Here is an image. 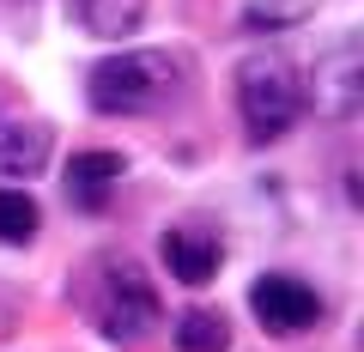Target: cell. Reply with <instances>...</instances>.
<instances>
[{"instance_id":"6da1fadb","label":"cell","mask_w":364,"mask_h":352,"mask_svg":"<svg viewBox=\"0 0 364 352\" xmlns=\"http://www.w3.org/2000/svg\"><path fill=\"white\" fill-rule=\"evenodd\" d=\"M85 316L109 346H134L164 322V304H158V286L146 279L140 261L109 255L85 274Z\"/></svg>"},{"instance_id":"7c38bea8","label":"cell","mask_w":364,"mask_h":352,"mask_svg":"<svg viewBox=\"0 0 364 352\" xmlns=\"http://www.w3.org/2000/svg\"><path fill=\"white\" fill-rule=\"evenodd\" d=\"M0 110H6V92H0Z\"/></svg>"},{"instance_id":"52a82bcc","label":"cell","mask_w":364,"mask_h":352,"mask_svg":"<svg viewBox=\"0 0 364 352\" xmlns=\"http://www.w3.org/2000/svg\"><path fill=\"white\" fill-rule=\"evenodd\" d=\"M158 255H164V267H170V279L176 286H207V279H219V237H207V231H164L158 237Z\"/></svg>"},{"instance_id":"3957f363","label":"cell","mask_w":364,"mask_h":352,"mask_svg":"<svg viewBox=\"0 0 364 352\" xmlns=\"http://www.w3.org/2000/svg\"><path fill=\"white\" fill-rule=\"evenodd\" d=\"M237 116H243L249 146H273L298 128L304 116V79L286 55H249L237 61Z\"/></svg>"},{"instance_id":"7a4b0ae2","label":"cell","mask_w":364,"mask_h":352,"mask_svg":"<svg viewBox=\"0 0 364 352\" xmlns=\"http://www.w3.org/2000/svg\"><path fill=\"white\" fill-rule=\"evenodd\" d=\"M182 92V61L164 49H122L91 67L85 97L97 116H152Z\"/></svg>"},{"instance_id":"5b68a950","label":"cell","mask_w":364,"mask_h":352,"mask_svg":"<svg viewBox=\"0 0 364 352\" xmlns=\"http://www.w3.org/2000/svg\"><path fill=\"white\" fill-rule=\"evenodd\" d=\"M55 128L43 116H0V176L6 183H31L49 170Z\"/></svg>"},{"instance_id":"ba28073f","label":"cell","mask_w":364,"mask_h":352,"mask_svg":"<svg viewBox=\"0 0 364 352\" xmlns=\"http://www.w3.org/2000/svg\"><path fill=\"white\" fill-rule=\"evenodd\" d=\"M128 176V158L122 152H79L67 164V201L79 213H104L109 207V188Z\"/></svg>"},{"instance_id":"8fae6325","label":"cell","mask_w":364,"mask_h":352,"mask_svg":"<svg viewBox=\"0 0 364 352\" xmlns=\"http://www.w3.org/2000/svg\"><path fill=\"white\" fill-rule=\"evenodd\" d=\"M37 231H43V213H37V201H31L25 188H0V243L25 249Z\"/></svg>"},{"instance_id":"30bf717a","label":"cell","mask_w":364,"mask_h":352,"mask_svg":"<svg viewBox=\"0 0 364 352\" xmlns=\"http://www.w3.org/2000/svg\"><path fill=\"white\" fill-rule=\"evenodd\" d=\"M225 346H231V322L219 310H182L176 352H225Z\"/></svg>"},{"instance_id":"277c9868","label":"cell","mask_w":364,"mask_h":352,"mask_svg":"<svg viewBox=\"0 0 364 352\" xmlns=\"http://www.w3.org/2000/svg\"><path fill=\"white\" fill-rule=\"evenodd\" d=\"M249 304H255V322L267 334H304V328L322 322V298L291 274H261L255 292H249Z\"/></svg>"},{"instance_id":"8992f818","label":"cell","mask_w":364,"mask_h":352,"mask_svg":"<svg viewBox=\"0 0 364 352\" xmlns=\"http://www.w3.org/2000/svg\"><path fill=\"white\" fill-rule=\"evenodd\" d=\"M310 97L322 116H352L364 97V61H358V43H340L328 61H316V79H310ZM304 97V104H310Z\"/></svg>"},{"instance_id":"9c48e42d","label":"cell","mask_w":364,"mask_h":352,"mask_svg":"<svg viewBox=\"0 0 364 352\" xmlns=\"http://www.w3.org/2000/svg\"><path fill=\"white\" fill-rule=\"evenodd\" d=\"M67 6H73V18L91 37H104V43H122L146 25V0H67Z\"/></svg>"}]
</instances>
